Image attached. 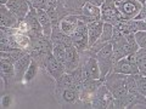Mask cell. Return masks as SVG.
<instances>
[{"label": "cell", "mask_w": 146, "mask_h": 109, "mask_svg": "<svg viewBox=\"0 0 146 109\" xmlns=\"http://www.w3.org/2000/svg\"><path fill=\"white\" fill-rule=\"evenodd\" d=\"M112 36H113V26L110 24V23H105L101 35H100V38L98 39V41L90 47V50L91 51H94L95 53H98L100 50L105 46V45L111 43Z\"/></svg>", "instance_id": "obj_17"}, {"label": "cell", "mask_w": 146, "mask_h": 109, "mask_svg": "<svg viewBox=\"0 0 146 109\" xmlns=\"http://www.w3.org/2000/svg\"><path fill=\"white\" fill-rule=\"evenodd\" d=\"M143 6H144V7H146V1L144 3V5H143Z\"/></svg>", "instance_id": "obj_35"}, {"label": "cell", "mask_w": 146, "mask_h": 109, "mask_svg": "<svg viewBox=\"0 0 146 109\" xmlns=\"http://www.w3.org/2000/svg\"><path fill=\"white\" fill-rule=\"evenodd\" d=\"M18 18L6 7V5H0V27L15 28L18 23Z\"/></svg>", "instance_id": "obj_19"}, {"label": "cell", "mask_w": 146, "mask_h": 109, "mask_svg": "<svg viewBox=\"0 0 146 109\" xmlns=\"http://www.w3.org/2000/svg\"><path fill=\"white\" fill-rule=\"evenodd\" d=\"M32 63V57L29 53H26L23 57H21L17 62H15V75H16V84H21L23 83V78H25V74L28 67L31 66Z\"/></svg>", "instance_id": "obj_18"}, {"label": "cell", "mask_w": 146, "mask_h": 109, "mask_svg": "<svg viewBox=\"0 0 146 109\" xmlns=\"http://www.w3.org/2000/svg\"><path fill=\"white\" fill-rule=\"evenodd\" d=\"M127 76L125 74H121V73H115L111 72L106 76L104 84L106 85L108 91L112 93L115 98L122 97L128 93V87H127Z\"/></svg>", "instance_id": "obj_5"}, {"label": "cell", "mask_w": 146, "mask_h": 109, "mask_svg": "<svg viewBox=\"0 0 146 109\" xmlns=\"http://www.w3.org/2000/svg\"><path fill=\"white\" fill-rule=\"evenodd\" d=\"M80 63V52L76 49L74 45L66 49V73H72L76 68L79 67Z\"/></svg>", "instance_id": "obj_16"}, {"label": "cell", "mask_w": 146, "mask_h": 109, "mask_svg": "<svg viewBox=\"0 0 146 109\" xmlns=\"http://www.w3.org/2000/svg\"><path fill=\"white\" fill-rule=\"evenodd\" d=\"M88 0H58V4L65 6L71 15H80L82 13V7Z\"/></svg>", "instance_id": "obj_22"}, {"label": "cell", "mask_w": 146, "mask_h": 109, "mask_svg": "<svg viewBox=\"0 0 146 109\" xmlns=\"http://www.w3.org/2000/svg\"><path fill=\"white\" fill-rule=\"evenodd\" d=\"M115 73H121V74L125 75H136L140 74V70L138 68V64L135 62V53L129 54L122 60L117 61L113 66V70Z\"/></svg>", "instance_id": "obj_9"}, {"label": "cell", "mask_w": 146, "mask_h": 109, "mask_svg": "<svg viewBox=\"0 0 146 109\" xmlns=\"http://www.w3.org/2000/svg\"><path fill=\"white\" fill-rule=\"evenodd\" d=\"M104 21L99 20L95 22H91L88 24V36H89V46L91 47L93 45L98 41V39L100 38V35L102 33L104 29Z\"/></svg>", "instance_id": "obj_21"}, {"label": "cell", "mask_w": 146, "mask_h": 109, "mask_svg": "<svg viewBox=\"0 0 146 109\" xmlns=\"http://www.w3.org/2000/svg\"><path fill=\"white\" fill-rule=\"evenodd\" d=\"M135 39H136V43H138L139 47L146 49V32H136Z\"/></svg>", "instance_id": "obj_29"}, {"label": "cell", "mask_w": 146, "mask_h": 109, "mask_svg": "<svg viewBox=\"0 0 146 109\" xmlns=\"http://www.w3.org/2000/svg\"><path fill=\"white\" fill-rule=\"evenodd\" d=\"M26 53L28 52L22 49H13L11 51H0V61H6L15 64V62H17L21 57H23Z\"/></svg>", "instance_id": "obj_23"}, {"label": "cell", "mask_w": 146, "mask_h": 109, "mask_svg": "<svg viewBox=\"0 0 146 109\" xmlns=\"http://www.w3.org/2000/svg\"><path fill=\"white\" fill-rule=\"evenodd\" d=\"M134 20H139V21H146V7L143 6V9L140 10V12L138 13V16H136Z\"/></svg>", "instance_id": "obj_31"}, {"label": "cell", "mask_w": 146, "mask_h": 109, "mask_svg": "<svg viewBox=\"0 0 146 109\" xmlns=\"http://www.w3.org/2000/svg\"><path fill=\"white\" fill-rule=\"evenodd\" d=\"M6 7L15 15L18 20H25L28 15L31 5L28 0H9L6 4Z\"/></svg>", "instance_id": "obj_15"}, {"label": "cell", "mask_w": 146, "mask_h": 109, "mask_svg": "<svg viewBox=\"0 0 146 109\" xmlns=\"http://www.w3.org/2000/svg\"><path fill=\"white\" fill-rule=\"evenodd\" d=\"M71 38H72L73 45H74L76 49L78 50L79 52L86 51L88 49H90L89 36H88V24H86L85 22H83L82 20H79L78 27H77V29L74 30V33L71 35Z\"/></svg>", "instance_id": "obj_6"}, {"label": "cell", "mask_w": 146, "mask_h": 109, "mask_svg": "<svg viewBox=\"0 0 146 109\" xmlns=\"http://www.w3.org/2000/svg\"><path fill=\"white\" fill-rule=\"evenodd\" d=\"M115 98L112 96V93L108 91L106 87V85L102 84L99 87L96 95L94 96V98L91 99V108L93 109H105L108 108L110 103L112 102V99Z\"/></svg>", "instance_id": "obj_11"}, {"label": "cell", "mask_w": 146, "mask_h": 109, "mask_svg": "<svg viewBox=\"0 0 146 109\" xmlns=\"http://www.w3.org/2000/svg\"><path fill=\"white\" fill-rule=\"evenodd\" d=\"M111 44L113 47V57H115L116 62L129 56V54L135 53L140 49L138 43H136L135 33L112 36Z\"/></svg>", "instance_id": "obj_2"}, {"label": "cell", "mask_w": 146, "mask_h": 109, "mask_svg": "<svg viewBox=\"0 0 146 109\" xmlns=\"http://www.w3.org/2000/svg\"><path fill=\"white\" fill-rule=\"evenodd\" d=\"M42 72H44L45 74H48L54 81H56L65 74L66 69H65V67L55 58V56L51 52V53H49V56L46 57V61H45V64H44V68L42 69Z\"/></svg>", "instance_id": "obj_10"}, {"label": "cell", "mask_w": 146, "mask_h": 109, "mask_svg": "<svg viewBox=\"0 0 146 109\" xmlns=\"http://www.w3.org/2000/svg\"><path fill=\"white\" fill-rule=\"evenodd\" d=\"M40 70V67L39 64L36 63L35 61L32 60V63L31 66L28 67V69H27L26 74H25V78H23V83L25 84H32L34 81V79L36 78V75H38V72Z\"/></svg>", "instance_id": "obj_24"}, {"label": "cell", "mask_w": 146, "mask_h": 109, "mask_svg": "<svg viewBox=\"0 0 146 109\" xmlns=\"http://www.w3.org/2000/svg\"><path fill=\"white\" fill-rule=\"evenodd\" d=\"M0 76H1V81L5 90H7L13 84H16L15 67H13L12 63L6 61H0Z\"/></svg>", "instance_id": "obj_13"}, {"label": "cell", "mask_w": 146, "mask_h": 109, "mask_svg": "<svg viewBox=\"0 0 146 109\" xmlns=\"http://www.w3.org/2000/svg\"><path fill=\"white\" fill-rule=\"evenodd\" d=\"M88 1H89L90 4H93V5H95V6L101 7V6H102V4L105 3V0H88Z\"/></svg>", "instance_id": "obj_32"}, {"label": "cell", "mask_w": 146, "mask_h": 109, "mask_svg": "<svg viewBox=\"0 0 146 109\" xmlns=\"http://www.w3.org/2000/svg\"><path fill=\"white\" fill-rule=\"evenodd\" d=\"M83 83H74L72 86H60L55 84L54 95L61 108H78Z\"/></svg>", "instance_id": "obj_1"}, {"label": "cell", "mask_w": 146, "mask_h": 109, "mask_svg": "<svg viewBox=\"0 0 146 109\" xmlns=\"http://www.w3.org/2000/svg\"><path fill=\"white\" fill-rule=\"evenodd\" d=\"M66 49L63 44H55L52 46V54L63 67L66 66Z\"/></svg>", "instance_id": "obj_26"}, {"label": "cell", "mask_w": 146, "mask_h": 109, "mask_svg": "<svg viewBox=\"0 0 146 109\" xmlns=\"http://www.w3.org/2000/svg\"><path fill=\"white\" fill-rule=\"evenodd\" d=\"M0 103H1V108H10L13 103V96L12 95H4Z\"/></svg>", "instance_id": "obj_30"}, {"label": "cell", "mask_w": 146, "mask_h": 109, "mask_svg": "<svg viewBox=\"0 0 146 109\" xmlns=\"http://www.w3.org/2000/svg\"><path fill=\"white\" fill-rule=\"evenodd\" d=\"M96 60L100 68V79L105 81L106 76L113 70L115 66V57H113V47L112 44L108 43L96 53Z\"/></svg>", "instance_id": "obj_4"}, {"label": "cell", "mask_w": 146, "mask_h": 109, "mask_svg": "<svg viewBox=\"0 0 146 109\" xmlns=\"http://www.w3.org/2000/svg\"><path fill=\"white\" fill-rule=\"evenodd\" d=\"M115 4L125 20H134L143 9V4L138 0H115Z\"/></svg>", "instance_id": "obj_8"}, {"label": "cell", "mask_w": 146, "mask_h": 109, "mask_svg": "<svg viewBox=\"0 0 146 109\" xmlns=\"http://www.w3.org/2000/svg\"><path fill=\"white\" fill-rule=\"evenodd\" d=\"M79 66L83 69L84 79H100V68L96 60V53L88 49L86 51L80 52Z\"/></svg>", "instance_id": "obj_3"}, {"label": "cell", "mask_w": 146, "mask_h": 109, "mask_svg": "<svg viewBox=\"0 0 146 109\" xmlns=\"http://www.w3.org/2000/svg\"><path fill=\"white\" fill-rule=\"evenodd\" d=\"M9 0H0V5H6Z\"/></svg>", "instance_id": "obj_33"}, {"label": "cell", "mask_w": 146, "mask_h": 109, "mask_svg": "<svg viewBox=\"0 0 146 109\" xmlns=\"http://www.w3.org/2000/svg\"><path fill=\"white\" fill-rule=\"evenodd\" d=\"M138 1H139V3H140V4H143V5H144V3H145V1H146V0H138Z\"/></svg>", "instance_id": "obj_34"}, {"label": "cell", "mask_w": 146, "mask_h": 109, "mask_svg": "<svg viewBox=\"0 0 146 109\" xmlns=\"http://www.w3.org/2000/svg\"><path fill=\"white\" fill-rule=\"evenodd\" d=\"M135 81H136V89H138V91L146 98V76L141 74H136Z\"/></svg>", "instance_id": "obj_28"}, {"label": "cell", "mask_w": 146, "mask_h": 109, "mask_svg": "<svg viewBox=\"0 0 146 109\" xmlns=\"http://www.w3.org/2000/svg\"><path fill=\"white\" fill-rule=\"evenodd\" d=\"M15 40H16V43H17V45H18V47L28 52V50H29L31 45H32V39H31V36H28L27 34L18 33V32H17V33L15 34Z\"/></svg>", "instance_id": "obj_27"}, {"label": "cell", "mask_w": 146, "mask_h": 109, "mask_svg": "<svg viewBox=\"0 0 146 109\" xmlns=\"http://www.w3.org/2000/svg\"><path fill=\"white\" fill-rule=\"evenodd\" d=\"M31 5V4H29ZM26 22L28 23L29 27V32H28V36H31V39L33 38H39V36H43V27L40 24V22L38 20V15H36V10L31 5L29 12L28 15L26 16Z\"/></svg>", "instance_id": "obj_12"}, {"label": "cell", "mask_w": 146, "mask_h": 109, "mask_svg": "<svg viewBox=\"0 0 146 109\" xmlns=\"http://www.w3.org/2000/svg\"><path fill=\"white\" fill-rule=\"evenodd\" d=\"M78 17H79V20L85 22L86 24H89L91 22L101 20V9L99 6H95L93 4H90L89 1H86L84 4V6L82 7V13Z\"/></svg>", "instance_id": "obj_14"}, {"label": "cell", "mask_w": 146, "mask_h": 109, "mask_svg": "<svg viewBox=\"0 0 146 109\" xmlns=\"http://www.w3.org/2000/svg\"><path fill=\"white\" fill-rule=\"evenodd\" d=\"M135 62L138 64V68L140 70V74L144 75L146 73V49L140 47L135 52Z\"/></svg>", "instance_id": "obj_25"}, {"label": "cell", "mask_w": 146, "mask_h": 109, "mask_svg": "<svg viewBox=\"0 0 146 109\" xmlns=\"http://www.w3.org/2000/svg\"><path fill=\"white\" fill-rule=\"evenodd\" d=\"M100 9H101V20L104 21V23H110L113 26L117 22L125 20L119 10L116 7L115 0H105V3Z\"/></svg>", "instance_id": "obj_7"}, {"label": "cell", "mask_w": 146, "mask_h": 109, "mask_svg": "<svg viewBox=\"0 0 146 109\" xmlns=\"http://www.w3.org/2000/svg\"><path fill=\"white\" fill-rule=\"evenodd\" d=\"M78 16L79 15H68L60 21V29L63 34L72 35L74 33V30L78 27V22H79Z\"/></svg>", "instance_id": "obj_20"}]
</instances>
